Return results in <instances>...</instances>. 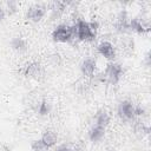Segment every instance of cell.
Here are the masks:
<instances>
[{"label": "cell", "mask_w": 151, "mask_h": 151, "mask_svg": "<svg viewBox=\"0 0 151 151\" xmlns=\"http://www.w3.org/2000/svg\"><path fill=\"white\" fill-rule=\"evenodd\" d=\"M123 74V67L117 63H110L104 72V79L110 84H117Z\"/></svg>", "instance_id": "2"}, {"label": "cell", "mask_w": 151, "mask_h": 151, "mask_svg": "<svg viewBox=\"0 0 151 151\" xmlns=\"http://www.w3.org/2000/svg\"><path fill=\"white\" fill-rule=\"evenodd\" d=\"M104 134H105V127H103V126H100V125L93 126V127L90 130V132H88V137H90V139H91L92 142H98V140H100V139L104 137Z\"/></svg>", "instance_id": "9"}, {"label": "cell", "mask_w": 151, "mask_h": 151, "mask_svg": "<svg viewBox=\"0 0 151 151\" xmlns=\"http://www.w3.org/2000/svg\"><path fill=\"white\" fill-rule=\"evenodd\" d=\"M118 114L122 119L130 120L134 117V106L132 105V103H130L127 100L122 101L118 106Z\"/></svg>", "instance_id": "4"}, {"label": "cell", "mask_w": 151, "mask_h": 151, "mask_svg": "<svg viewBox=\"0 0 151 151\" xmlns=\"http://www.w3.org/2000/svg\"><path fill=\"white\" fill-rule=\"evenodd\" d=\"M77 25V29H78V40L80 41H92L96 38V33L92 31L90 22L83 20V19H78L76 22Z\"/></svg>", "instance_id": "1"}, {"label": "cell", "mask_w": 151, "mask_h": 151, "mask_svg": "<svg viewBox=\"0 0 151 151\" xmlns=\"http://www.w3.org/2000/svg\"><path fill=\"white\" fill-rule=\"evenodd\" d=\"M81 73L85 76V77H88V78H92L94 76V71H96V61L93 59H85L83 63H81Z\"/></svg>", "instance_id": "7"}, {"label": "cell", "mask_w": 151, "mask_h": 151, "mask_svg": "<svg viewBox=\"0 0 151 151\" xmlns=\"http://www.w3.org/2000/svg\"><path fill=\"white\" fill-rule=\"evenodd\" d=\"M55 151H71V150H70L68 147H66L65 145H61V146H59V147H58Z\"/></svg>", "instance_id": "19"}, {"label": "cell", "mask_w": 151, "mask_h": 151, "mask_svg": "<svg viewBox=\"0 0 151 151\" xmlns=\"http://www.w3.org/2000/svg\"><path fill=\"white\" fill-rule=\"evenodd\" d=\"M4 17H5V9L0 6V20H2V19H4Z\"/></svg>", "instance_id": "20"}, {"label": "cell", "mask_w": 151, "mask_h": 151, "mask_svg": "<svg viewBox=\"0 0 151 151\" xmlns=\"http://www.w3.org/2000/svg\"><path fill=\"white\" fill-rule=\"evenodd\" d=\"M129 26H130V29L132 31V32H136V33H145V32H147L150 28H149V26L147 25H145L140 19H138V18H133V19H131L130 20V22H129Z\"/></svg>", "instance_id": "8"}, {"label": "cell", "mask_w": 151, "mask_h": 151, "mask_svg": "<svg viewBox=\"0 0 151 151\" xmlns=\"http://www.w3.org/2000/svg\"><path fill=\"white\" fill-rule=\"evenodd\" d=\"M149 131H150V129H149L146 125H144L143 123H140V122H138V123L134 125V133H136L138 137H144L145 134L149 133Z\"/></svg>", "instance_id": "14"}, {"label": "cell", "mask_w": 151, "mask_h": 151, "mask_svg": "<svg viewBox=\"0 0 151 151\" xmlns=\"http://www.w3.org/2000/svg\"><path fill=\"white\" fill-rule=\"evenodd\" d=\"M40 73H41V68L38 63H31L25 68V76H27V77L38 78L40 76Z\"/></svg>", "instance_id": "10"}, {"label": "cell", "mask_w": 151, "mask_h": 151, "mask_svg": "<svg viewBox=\"0 0 151 151\" xmlns=\"http://www.w3.org/2000/svg\"><path fill=\"white\" fill-rule=\"evenodd\" d=\"M12 47L18 51V52H24L27 50V42L25 39L22 38H19V37H15L13 40H12Z\"/></svg>", "instance_id": "13"}, {"label": "cell", "mask_w": 151, "mask_h": 151, "mask_svg": "<svg viewBox=\"0 0 151 151\" xmlns=\"http://www.w3.org/2000/svg\"><path fill=\"white\" fill-rule=\"evenodd\" d=\"M50 110H51V107H50V104L47 103V101H41L40 104H39V107H38V112H39V114H41V116H46V114H48L50 113Z\"/></svg>", "instance_id": "16"}, {"label": "cell", "mask_w": 151, "mask_h": 151, "mask_svg": "<svg viewBox=\"0 0 151 151\" xmlns=\"http://www.w3.org/2000/svg\"><path fill=\"white\" fill-rule=\"evenodd\" d=\"M41 140H42L48 147H52L53 145L57 144V134H55L53 131H45V132L42 133Z\"/></svg>", "instance_id": "12"}, {"label": "cell", "mask_w": 151, "mask_h": 151, "mask_svg": "<svg viewBox=\"0 0 151 151\" xmlns=\"http://www.w3.org/2000/svg\"><path fill=\"white\" fill-rule=\"evenodd\" d=\"M52 38L54 41L58 42H66L70 41V26L67 25H59L55 27V29L52 33Z\"/></svg>", "instance_id": "3"}, {"label": "cell", "mask_w": 151, "mask_h": 151, "mask_svg": "<svg viewBox=\"0 0 151 151\" xmlns=\"http://www.w3.org/2000/svg\"><path fill=\"white\" fill-rule=\"evenodd\" d=\"M44 15H45V7L41 5H34L29 7L27 11V18L34 22L40 21Z\"/></svg>", "instance_id": "5"}, {"label": "cell", "mask_w": 151, "mask_h": 151, "mask_svg": "<svg viewBox=\"0 0 151 151\" xmlns=\"http://www.w3.org/2000/svg\"><path fill=\"white\" fill-rule=\"evenodd\" d=\"M145 112V110L142 106H134V116H143Z\"/></svg>", "instance_id": "18"}, {"label": "cell", "mask_w": 151, "mask_h": 151, "mask_svg": "<svg viewBox=\"0 0 151 151\" xmlns=\"http://www.w3.org/2000/svg\"><path fill=\"white\" fill-rule=\"evenodd\" d=\"M6 9H7L8 14H13V13L17 11V4L13 2V1H8V2H6Z\"/></svg>", "instance_id": "17"}, {"label": "cell", "mask_w": 151, "mask_h": 151, "mask_svg": "<svg viewBox=\"0 0 151 151\" xmlns=\"http://www.w3.org/2000/svg\"><path fill=\"white\" fill-rule=\"evenodd\" d=\"M32 150L33 151H47L50 147L41 140V139H38V140H34L32 143Z\"/></svg>", "instance_id": "15"}, {"label": "cell", "mask_w": 151, "mask_h": 151, "mask_svg": "<svg viewBox=\"0 0 151 151\" xmlns=\"http://www.w3.org/2000/svg\"><path fill=\"white\" fill-rule=\"evenodd\" d=\"M98 52L106 59H113L116 57V50L110 41H101L98 45Z\"/></svg>", "instance_id": "6"}, {"label": "cell", "mask_w": 151, "mask_h": 151, "mask_svg": "<svg viewBox=\"0 0 151 151\" xmlns=\"http://www.w3.org/2000/svg\"><path fill=\"white\" fill-rule=\"evenodd\" d=\"M96 122H97L96 125H100V126L105 127V126L110 123V116H109L107 111H105V110H99L98 113L96 114Z\"/></svg>", "instance_id": "11"}]
</instances>
